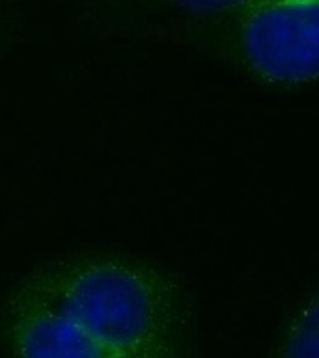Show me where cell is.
Returning a JSON list of instances; mask_svg holds the SVG:
<instances>
[{
	"mask_svg": "<svg viewBox=\"0 0 319 358\" xmlns=\"http://www.w3.org/2000/svg\"><path fill=\"white\" fill-rule=\"evenodd\" d=\"M237 15L246 69L274 86H304L319 73V0H256Z\"/></svg>",
	"mask_w": 319,
	"mask_h": 358,
	"instance_id": "cell-2",
	"label": "cell"
},
{
	"mask_svg": "<svg viewBox=\"0 0 319 358\" xmlns=\"http://www.w3.org/2000/svg\"><path fill=\"white\" fill-rule=\"evenodd\" d=\"M17 287L66 315L114 358L187 357V293L150 263L114 254L69 257L34 271Z\"/></svg>",
	"mask_w": 319,
	"mask_h": 358,
	"instance_id": "cell-1",
	"label": "cell"
},
{
	"mask_svg": "<svg viewBox=\"0 0 319 358\" xmlns=\"http://www.w3.org/2000/svg\"><path fill=\"white\" fill-rule=\"evenodd\" d=\"M319 296L306 295L284 329L274 358H319Z\"/></svg>",
	"mask_w": 319,
	"mask_h": 358,
	"instance_id": "cell-4",
	"label": "cell"
},
{
	"mask_svg": "<svg viewBox=\"0 0 319 358\" xmlns=\"http://www.w3.org/2000/svg\"><path fill=\"white\" fill-rule=\"evenodd\" d=\"M0 332L11 358H114L66 315L21 287L6 299Z\"/></svg>",
	"mask_w": 319,
	"mask_h": 358,
	"instance_id": "cell-3",
	"label": "cell"
},
{
	"mask_svg": "<svg viewBox=\"0 0 319 358\" xmlns=\"http://www.w3.org/2000/svg\"><path fill=\"white\" fill-rule=\"evenodd\" d=\"M178 10L192 15H224L237 13L256 0H168Z\"/></svg>",
	"mask_w": 319,
	"mask_h": 358,
	"instance_id": "cell-5",
	"label": "cell"
}]
</instances>
